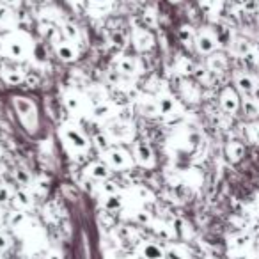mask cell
Returning a JSON list of instances; mask_svg holds the SVG:
<instances>
[{
	"instance_id": "39",
	"label": "cell",
	"mask_w": 259,
	"mask_h": 259,
	"mask_svg": "<svg viewBox=\"0 0 259 259\" xmlns=\"http://www.w3.org/2000/svg\"><path fill=\"white\" fill-rule=\"evenodd\" d=\"M242 9L245 12H258L259 0H242Z\"/></svg>"
},
{
	"instance_id": "3",
	"label": "cell",
	"mask_w": 259,
	"mask_h": 259,
	"mask_svg": "<svg viewBox=\"0 0 259 259\" xmlns=\"http://www.w3.org/2000/svg\"><path fill=\"white\" fill-rule=\"evenodd\" d=\"M131 154H133L135 163L144 167V169H153V167L156 165L154 151L147 142H142V140L135 142L133 147H131Z\"/></svg>"
},
{
	"instance_id": "50",
	"label": "cell",
	"mask_w": 259,
	"mask_h": 259,
	"mask_svg": "<svg viewBox=\"0 0 259 259\" xmlns=\"http://www.w3.org/2000/svg\"><path fill=\"white\" fill-rule=\"evenodd\" d=\"M254 259H259V256H256V258H254Z\"/></svg>"
},
{
	"instance_id": "25",
	"label": "cell",
	"mask_w": 259,
	"mask_h": 259,
	"mask_svg": "<svg viewBox=\"0 0 259 259\" xmlns=\"http://www.w3.org/2000/svg\"><path fill=\"white\" fill-rule=\"evenodd\" d=\"M91 144H93V146H96L100 153H103V151H107L109 147H112L114 142L110 140V137L105 133V131H98V133L93 137V140H91Z\"/></svg>"
},
{
	"instance_id": "47",
	"label": "cell",
	"mask_w": 259,
	"mask_h": 259,
	"mask_svg": "<svg viewBox=\"0 0 259 259\" xmlns=\"http://www.w3.org/2000/svg\"><path fill=\"white\" fill-rule=\"evenodd\" d=\"M169 2H170V4H181L183 0H169Z\"/></svg>"
},
{
	"instance_id": "13",
	"label": "cell",
	"mask_w": 259,
	"mask_h": 259,
	"mask_svg": "<svg viewBox=\"0 0 259 259\" xmlns=\"http://www.w3.org/2000/svg\"><path fill=\"white\" fill-rule=\"evenodd\" d=\"M116 69H118L121 75H125V77H135V75H138L140 64H138V61L135 57L123 55L116 61Z\"/></svg>"
},
{
	"instance_id": "51",
	"label": "cell",
	"mask_w": 259,
	"mask_h": 259,
	"mask_svg": "<svg viewBox=\"0 0 259 259\" xmlns=\"http://www.w3.org/2000/svg\"><path fill=\"white\" fill-rule=\"evenodd\" d=\"M0 259H4V258H0Z\"/></svg>"
},
{
	"instance_id": "24",
	"label": "cell",
	"mask_w": 259,
	"mask_h": 259,
	"mask_svg": "<svg viewBox=\"0 0 259 259\" xmlns=\"http://www.w3.org/2000/svg\"><path fill=\"white\" fill-rule=\"evenodd\" d=\"M82 96L77 93H68L64 98V105L66 109L69 110V112H73V114H80L82 112Z\"/></svg>"
},
{
	"instance_id": "6",
	"label": "cell",
	"mask_w": 259,
	"mask_h": 259,
	"mask_svg": "<svg viewBox=\"0 0 259 259\" xmlns=\"http://www.w3.org/2000/svg\"><path fill=\"white\" fill-rule=\"evenodd\" d=\"M219 103H220L222 112L227 114V116H235V114L242 109V98H240V93L236 89H233V87H226V89L220 93Z\"/></svg>"
},
{
	"instance_id": "5",
	"label": "cell",
	"mask_w": 259,
	"mask_h": 259,
	"mask_svg": "<svg viewBox=\"0 0 259 259\" xmlns=\"http://www.w3.org/2000/svg\"><path fill=\"white\" fill-rule=\"evenodd\" d=\"M105 133L109 135L112 142H126V140L130 142L133 138V130H131L130 123L121 121V119H116V121L109 123Z\"/></svg>"
},
{
	"instance_id": "26",
	"label": "cell",
	"mask_w": 259,
	"mask_h": 259,
	"mask_svg": "<svg viewBox=\"0 0 259 259\" xmlns=\"http://www.w3.org/2000/svg\"><path fill=\"white\" fill-rule=\"evenodd\" d=\"M123 204H125V201H123L121 194H110L105 195V199H103V206L109 211H119L123 208Z\"/></svg>"
},
{
	"instance_id": "30",
	"label": "cell",
	"mask_w": 259,
	"mask_h": 259,
	"mask_svg": "<svg viewBox=\"0 0 259 259\" xmlns=\"http://www.w3.org/2000/svg\"><path fill=\"white\" fill-rule=\"evenodd\" d=\"M245 135L247 140L254 146H259V121H251L245 126Z\"/></svg>"
},
{
	"instance_id": "9",
	"label": "cell",
	"mask_w": 259,
	"mask_h": 259,
	"mask_svg": "<svg viewBox=\"0 0 259 259\" xmlns=\"http://www.w3.org/2000/svg\"><path fill=\"white\" fill-rule=\"evenodd\" d=\"M4 53H7L11 59L23 61L27 55V46L21 36H9L4 39Z\"/></svg>"
},
{
	"instance_id": "12",
	"label": "cell",
	"mask_w": 259,
	"mask_h": 259,
	"mask_svg": "<svg viewBox=\"0 0 259 259\" xmlns=\"http://www.w3.org/2000/svg\"><path fill=\"white\" fill-rule=\"evenodd\" d=\"M55 53L62 62H75L78 59V48L71 41H59L55 45Z\"/></svg>"
},
{
	"instance_id": "31",
	"label": "cell",
	"mask_w": 259,
	"mask_h": 259,
	"mask_svg": "<svg viewBox=\"0 0 259 259\" xmlns=\"http://www.w3.org/2000/svg\"><path fill=\"white\" fill-rule=\"evenodd\" d=\"M14 181L18 185H21V188H28V186L32 185V174L28 172L27 169H16L14 170Z\"/></svg>"
},
{
	"instance_id": "23",
	"label": "cell",
	"mask_w": 259,
	"mask_h": 259,
	"mask_svg": "<svg viewBox=\"0 0 259 259\" xmlns=\"http://www.w3.org/2000/svg\"><path fill=\"white\" fill-rule=\"evenodd\" d=\"M195 36H197V32H195V28L192 27V25L185 23V25H181V27H179L178 37H179V41H181L183 45L192 46L195 43Z\"/></svg>"
},
{
	"instance_id": "42",
	"label": "cell",
	"mask_w": 259,
	"mask_h": 259,
	"mask_svg": "<svg viewBox=\"0 0 259 259\" xmlns=\"http://www.w3.org/2000/svg\"><path fill=\"white\" fill-rule=\"evenodd\" d=\"M9 245H11V240H9V236L5 235L4 231H0V252L7 251Z\"/></svg>"
},
{
	"instance_id": "16",
	"label": "cell",
	"mask_w": 259,
	"mask_h": 259,
	"mask_svg": "<svg viewBox=\"0 0 259 259\" xmlns=\"http://www.w3.org/2000/svg\"><path fill=\"white\" fill-rule=\"evenodd\" d=\"M227 66H229V61H227V57L224 55V53L215 52V53H211V55H208V59H206V68L210 69L211 73L222 75L224 71L227 69Z\"/></svg>"
},
{
	"instance_id": "32",
	"label": "cell",
	"mask_w": 259,
	"mask_h": 259,
	"mask_svg": "<svg viewBox=\"0 0 259 259\" xmlns=\"http://www.w3.org/2000/svg\"><path fill=\"white\" fill-rule=\"evenodd\" d=\"M192 75H194V78L197 80V84H208L213 73H211L206 66H195L194 73H192Z\"/></svg>"
},
{
	"instance_id": "11",
	"label": "cell",
	"mask_w": 259,
	"mask_h": 259,
	"mask_svg": "<svg viewBox=\"0 0 259 259\" xmlns=\"http://www.w3.org/2000/svg\"><path fill=\"white\" fill-rule=\"evenodd\" d=\"M84 172L85 178H89L98 183V181H107L110 178V174H112V169L103 160H100V162H91L89 165L85 167Z\"/></svg>"
},
{
	"instance_id": "29",
	"label": "cell",
	"mask_w": 259,
	"mask_h": 259,
	"mask_svg": "<svg viewBox=\"0 0 259 259\" xmlns=\"http://www.w3.org/2000/svg\"><path fill=\"white\" fill-rule=\"evenodd\" d=\"M62 36H64L66 41H71V43H77L80 39V28L75 23H64L62 25Z\"/></svg>"
},
{
	"instance_id": "43",
	"label": "cell",
	"mask_w": 259,
	"mask_h": 259,
	"mask_svg": "<svg viewBox=\"0 0 259 259\" xmlns=\"http://www.w3.org/2000/svg\"><path fill=\"white\" fill-rule=\"evenodd\" d=\"M114 4V0H91V5L98 9H107Z\"/></svg>"
},
{
	"instance_id": "49",
	"label": "cell",
	"mask_w": 259,
	"mask_h": 259,
	"mask_svg": "<svg viewBox=\"0 0 259 259\" xmlns=\"http://www.w3.org/2000/svg\"><path fill=\"white\" fill-rule=\"evenodd\" d=\"M258 249H259V238H258Z\"/></svg>"
},
{
	"instance_id": "38",
	"label": "cell",
	"mask_w": 259,
	"mask_h": 259,
	"mask_svg": "<svg viewBox=\"0 0 259 259\" xmlns=\"http://www.w3.org/2000/svg\"><path fill=\"white\" fill-rule=\"evenodd\" d=\"M12 194H14V192H12L7 185H0V204H5L9 203V201H12Z\"/></svg>"
},
{
	"instance_id": "4",
	"label": "cell",
	"mask_w": 259,
	"mask_h": 259,
	"mask_svg": "<svg viewBox=\"0 0 259 259\" xmlns=\"http://www.w3.org/2000/svg\"><path fill=\"white\" fill-rule=\"evenodd\" d=\"M195 50H197L201 55H211L219 50V41H217V36L215 32H210L208 28H203L199 30L197 36H195V43H194Z\"/></svg>"
},
{
	"instance_id": "14",
	"label": "cell",
	"mask_w": 259,
	"mask_h": 259,
	"mask_svg": "<svg viewBox=\"0 0 259 259\" xmlns=\"http://www.w3.org/2000/svg\"><path fill=\"white\" fill-rule=\"evenodd\" d=\"M14 107H16V112L20 114L21 119L28 118L32 123H36L37 110L32 100H28V98H14Z\"/></svg>"
},
{
	"instance_id": "45",
	"label": "cell",
	"mask_w": 259,
	"mask_h": 259,
	"mask_svg": "<svg viewBox=\"0 0 259 259\" xmlns=\"http://www.w3.org/2000/svg\"><path fill=\"white\" fill-rule=\"evenodd\" d=\"M0 2H2L4 5H7L9 9L18 7V5H20V0H0Z\"/></svg>"
},
{
	"instance_id": "2",
	"label": "cell",
	"mask_w": 259,
	"mask_h": 259,
	"mask_svg": "<svg viewBox=\"0 0 259 259\" xmlns=\"http://www.w3.org/2000/svg\"><path fill=\"white\" fill-rule=\"evenodd\" d=\"M61 137L68 144V147H71L73 151H87L91 147V138L73 123H66L62 126Z\"/></svg>"
},
{
	"instance_id": "20",
	"label": "cell",
	"mask_w": 259,
	"mask_h": 259,
	"mask_svg": "<svg viewBox=\"0 0 259 259\" xmlns=\"http://www.w3.org/2000/svg\"><path fill=\"white\" fill-rule=\"evenodd\" d=\"M12 201H14V204H16L20 210H27V208L32 206L34 197L27 188H18V190H14V194H12Z\"/></svg>"
},
{
	"instance_id": "40",
	"label": "cell",
	"mask_w": 259,
	"mask_h": 259,
	"mask_svg": "<svg viewBox=\"0 0 259 259\" xmlns=\"http://www.w3.org/2000/svg\"><path fill=\"white\" fill-rule=\"evenodd\" d=\"M23 220H25V213L21 210L12 211V213L9 215V224H11V226H20Z\"/></svg>"
},
{
	"instance_id": "17",
	"label": "cell",
	"mask_w": 259,
	"mask_h": 259,
	"mask_svg": "<svg viewBox=\"0 0 259 259\" xmlns=\"http://www.w3.org/2000/svg\"><path fill=\"white\" fill-rule=\"evenodd\" d=\"M245 153H247V149H245V144H243V142H240V140H229L227 142L226 156L231 163L242 162L243 158H245Z\"/></svg>"
},
{
	"instance_id": "36",
	"label": "cell",
	"mask_w": 259,
	"mask_h": 259,
	"mask_svg": "<svg viewBox=\"0 0 259 259\" xmlns=\"http://www.w3.org/2000/svg\"><path fill=\"white\" fill-rule=\"evenodd\" d=\"M32 55H34V59H37L39 62H45L46 59H48V53H46L45 45H41V43H36V45L32 46Z\"/></svg>"
},
{
	"instance_id": "21",
	"label": "cell",
	"mask_w": 259,
	"mask_h": 259,
	"mask_svg": "<svg viewBox=\"0 0 259 259\" xmlns=\"http://www.w3.org/2000/svg\"><path fill=\"white\" fill-rule=\"evenodd\" d=\"M142 259H165L163 258V247L154 242H146L142 245Z\"/></svg>"
},
{
	"instance_id": "35",
	"label": "cell",
	"mask_w": 259,
	"mask_h": 259,
	"mask_svg": "<svg viewBox=\"0 0 259 259\" xmlns=\"http://www.w3.org/2000/svg\"><path fill=\"white\" fill-rule=\"evenodd\" d=\"M233 45H235V50H236V53H238L240 57H245L252 48H254V45H251V43L245 41V39H236Z\"/></svg>"
},
{
	"instance_id": "19",
	"label": "cell",
	"mask_w": 259,
	"mask_h": 259,
	"mask_svg": "<svg viewBox=\"0 0 259 259\" xmlns=\"http://www.w3.org/2000/svg\"><path fill=\"white\" fill-rule=\"evenodd\" d=\"M114 112H116V105H114L112 102H102L98 103L96 107L93 109V118L98 119V121H103V119H109L114 116Z\"/></svg>"
},
{
	"instance_id": "46",
	"label": "cell",
	"mask_w": 259,
	"mask_h": 259,
	"mask_svg": "<svg viewBox=\"0 0 259 259\" xmlns=\"http://www.w3.org/2000/svg\"><path fill=\"white\" fill-rule=\"evenodd\" d=\"M46 259H62V258H61L59 252H50V254L46 256Z\"/></svg>"
},
{
	"instance_id": "34",
	"label": "cell",
	"mask_w": 259,
	"mask_h": 259,
	"mask_svg": "<svg viewBox=\"0 0 259 259\" xmlns=\"http://www.w3.org/2000/svg\"><path fill=\"white\" fill-rule=\"evenodd\" d=\"M215 36H217V41H219V45H229V43H233V32H231V28H227V27H217V30H215Z\"/></svg>"
},
{
	"instance_id": "15",
	"label": "cell",
	"mask_w": 259,
	"mask_h": 259,
	"mask_svg": "<svg viewBox=\"0 0 259 259\" xmlns=\"http://www.w3.org/2000/svg\"><path fill=\"white\" fill-rule=\"evenodd\" d=\"M242 112L251 121H259V98L258 96H243L242 98Z\"/></svg>"
},
{
	"instance_id": "27",
	"label": "cell",
	"mask_w": 259,
	"mask_h": 259,
	"mask_svg": "<svg viewBox=\"0 0 259 259\" xmlns=\"http://www.w3.org/2000/svg\"><path fill=\"white\" fill-rule=\"evenodd\" d=\"M39 32L46 41H52V43H55V45L59 43V41H62L61 36H59V28H57L55 25H48V23L41 25Z\"/></svg>"
},
{
	"instance_id": "28",
	"label": "cell",
	"mask_w": 259,
	"mask_h": 259,
	"mask_svg": "<svg viewBox=\"0 0 259 259\" xmlns=\"http://www.w3.org/2000/svg\"><path fill=\"white\" fill-rule=\"evenodd\" d=\"M163 258L165 259H188V256H186V252L183 251L179 245L169 243L167 247H163Z\"/></svg>"
},
{
	"instance_id": "10",
	"label": "cell",
	"mask_w": 259,
	"mask_h": 259,
	"mask_svg": "<svg viewBox=\"0 0 259 259\" xmlns=\"http://www.w3.org/2000/svg\"><path fill=\"white\" fill-rule=\"evenodd\" d=\"M156 112L163 118H172L179 112V105L178 100L174 96H170L169 93H163L158 96L156 100Z\"/></svg>"
},
{
	"instance_id": "37",
	"label": "cell",
	"mask_w": 259,
	"mask_h": 259,
	"mask_svg": "<svg viewBox=\"0 0 259 259\" xmlns=\"http://www.w3.org/2000/svg\"><path fill=\"white\" fill-rule=\"evenodd\" d=\"M135 219H137V222L142 224V226H153V222H154L153 215L147 213V211H144V210L137 211V217H135Z\"/></svg>"
},
{
	"instance_id": "48",
	"label": "cell",
	"mask_w": 259,
	"mask_h": 259,
	"mask_svg": "<svg viewBox=\"0 0 259 259\" xmlns=\"http://www.w3.org/2000/svg\"><path fill=\"white\" fill-rule=\"evenodd\" d=\"M0 158H2V147H0Z\"/></svg>"
},
{
	"instance_id": "33",
	"label": "cell",
	"mask_w": 259,
	"mask_h": 259,
	"mask_svg": "<svg viewBox=\"0 0 259 259\" xmlns=\"http://www.w3.org/2000/svg\"><path fill=\"white\" fill-rule=\"evenodd\" d=\"M194 68L195 66L192 64L186 57H178V61H176V71L179 75H192L194 73Z\"/></svg>"
},
{
	"instance_id": "7",
	"label": "cell",
	"mask_w": 259,
	"mask_h": 259,
	"mask_svg": "<svg viewBox=\"0 0 259 259\" xmlns=\"http://www.w3.org/2000/svg\"><path fill=\"white\" fill-rule=\"evenodd\" d=\"M130 41H131L133 48L140 53L149 52V50L154 46V36L151 34V30L142 28V27H133L131 36H130Z\"/></svg>"
},
{
	"instance_id": "1",
	"label": "cell",
	"mask_w": 259,
	"mask_h": 259,
	"mask_svg": "<svg viewBox=\"0 0 259 259\" xmlns=\"http://www.w3.org/2000/svg\"><path fill=\"white\" fill-rule=\"evenodd\" d=\"M102 160L112 170H126V169H131V167L135 165L133 154L118 146H112L107 151H103Z\"/></svg>"
},
{
	"instance_id": "44",
	"label": "cell",
	"mask_w": 259,
	"mask_h": 259,
	"mask_svg": "<svg viewBox=\"0 0 259 259\" xmlns=\"http://www.w3.org/2000/svg\"><path fill=\"white\" fill-rule=\"evenodd\" d=\"M103 192H105V195H110V194H119V188L116 183H110L107 181L105 185H103Z\"/></svg>"
},
{
	"instance_id": "18",
	"label": "cell",
	"mask_w": 259,
	"mask_h": 259,
	"mask_svg": "<svg viewBox=\"0 0 259 259\" xmlns=\"http://www.w3.org/2000/svg\"><path fill=\"white\" fill-rule=\"evenodd\" d=\"M0 75H2V80L7 85H12V87L25 84V73L16 68H4Z\"/></svg>"
},
{
	"instance_id": "22",
	"label": "cell",
	"mask_w": 259,
	"mask_h": 259,
	"mask_svg": "<svg viewBox=\"0 0 259 259\" xmlns=\"http://www.w3.org/2000/svg\"><path fill=\"white\" fill-rule=\"evenodd\" d=\"M252 243V235L251 233H238V235H235L231 238V243H229V247L233 249V251H245V249L249 247Z\"/></svg>"
},
{
	"instance_id": "8",
	"label": "cell",
	"mask_w": 259,
	"mask_h": 259,
	"mask_svg": "<svg viewBox=\"0 0 259 259\" xmlns=\"http://www.w3.org/2000/svg\"><path fill=\"white\" fill-rule=\"evenodd\" d=\"M235 89L242 96H256L259 89V82L251 73H238L235 75Z\"/></svg>"
},
{
	"instance_id": "41",
	"label": "cell",
	"mask_w": 259,
	"mask_h": 259,
	"mask_svg": "<svg viewBox=\"0 0 259 259\" xmlns=\"http://www.w3.org/2000/svg\"><path fill=\"white\" fill-rule=\"evenodd\" d=\"M25 84H27V87H30V89H36L37 84H39V77H37L36 73H27L25 75Z\"/></svg>"
}]
</instances>
